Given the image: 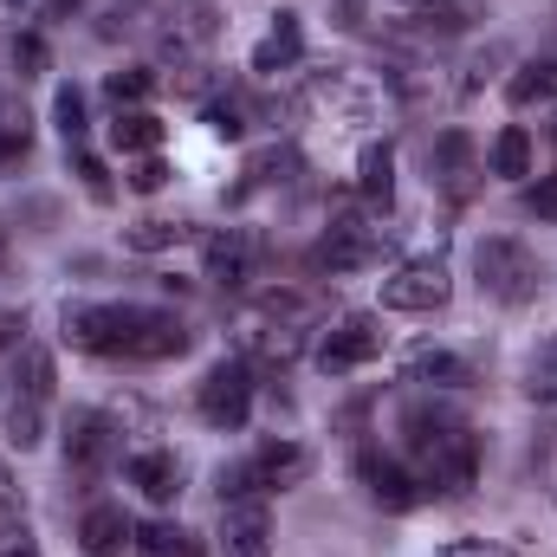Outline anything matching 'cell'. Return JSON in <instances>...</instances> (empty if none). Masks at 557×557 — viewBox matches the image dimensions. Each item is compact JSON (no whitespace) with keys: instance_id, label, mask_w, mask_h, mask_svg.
Masks as SVG:
<instances>
[{"instance_id":"40","label":"cell","mask_w":557,"mask_h":557,"mask_svg":"<svg viewBox=\"0 0 557 557\" xmlns=\"http://www.w3.org/2000/svg\"><path fill=\"white\" fill-rule=\"evenodd\" d=\"M0 506H7V512H20V493H13V473H7V467H0Z\"/></svg>"},{"instance_id":"32","label":"cell","mask_w":557,"mask_h":557,"mask_svg":"<svg viewBox=\"0 0 557 557\" xmlns=\"http://www.w3.org/2000/svg\"><path fill=\"white\" fill-rule=\"evenodd\" d=\"M208 131L227 137V143H240L247 137V104H240V98H214V104H208Z\"/></svg>"},{"instance_id":"18","label":"cell","mask_w":557,"mask_h":557,"mask_svg":"<svg viewBox=\"0 0 557 557\" xmlns=\"http://www.w3.org/2000/svg\"><path fill=\"white\" fill-rule=\"evenodd\" d=\"M131 539H137V525H131L124 506H91V512L78 519V545H85V557H124Z\"/></svg>"},{"instance_id":"29","label":"cell","mask_w":557,"mask_h":557,"mask_svg":"<svg viewBox=\"0 0 557 557\" xmlns=\"http://www.w3.org/2000/svg\"><path fill=\"white\" fill-rule=\"evenodd\" d=\"M52 124H59L65 149L85 143V91H78V85H59V98H52Z\"/></svg>"},{"instance_id":"41","label":"cell","mask_w":557,"mask_h":557,"mask_svg":"<svg viewBox=\"0 0 557 557\" xmlns=\"http://www.w3.org/2000/svg\"><path fill=\"white\" fill-rule=\"evenodd\" d=\"M396 7H421V13H428V7H434V0H396Z\"/></svg>"},{"instance_id":"42","label":"cell","mask_w":557,"mask_h":557,"mask_svg":"<svg viewBox=\"0 0 557 557\" xmlns=\"http://www.w3.org/2000/svg\"><path fill=\"white\" fill-rule=\"evenodd\" d=\"M0 253H7V234H0Z\"/></svg>"},{"instance_id":"25","label":"cell","mask_w":557,"mask_h":557,"mask_svg":"<svg viewBox=\"0 0 557 557\" xmlns=\"http://www.w3.org/2000/svg\"><path fill=\"white\" fill-rule=\"evenodd\" d=\"M131 545H137V557H201V539H188V532H182V525H169V519L143 525Z\"/></svg>"},{"instance_id":"24","label":"cell","mask_w":557,"mask_h":557,"mask_svg":"<svg viewBox=\"0 0 557 557\" xmlns=\"http://www.w3.org/2000/svg\"><path fill=\"white\" fill-rule=\"evenodd\" d=\"M111 143H117L124 156H156V143H162V117H156V111H117Z\"/></svg>"},{"instance_id":"9","label":"cell","mask_w":557,"mask_h":557,"mask_svg":"<svg viewBox=\"0 0 557 557\" xmlns=\"http://www.w3.org/2000/svg\"><path fill=\"white\" fill-rule=\"evenodd\" d=\"M447 292H454V285H447V267H441V260H403V267H396V273H383V305H389V311H441V305H447Z\"/></svg>"},{"instance_id":"2","label":"cell","mask_w":557,"mask_h":557,"mask_svg":"<svg viewBox=\"0 0 557 557\" xmlns=\"http://www.w3.org/2000/svg\"><path fill=\"white\" fill-rule=\"evenodd\" d=\"M473 273H480V292L493 298V305H525V298H539V253L525 247V240H512V234H493V240H480L473 247Z\"/></svg>"},{"instance_id":"12","label":"cell","mask_w":557,"mask_h":557,"mask_svg":"<svg viewBox=\"0 0 557 557\" xmlns=\"http://www.w3.org/2000/svg\"><path fill=\"white\" fill-rule=\"evenodd\" d=\"M247 467V480H253V493H292V486H305L311 480V447H298V441H260L253 447V460H240Z\"/></svg>"},{"instance_id":"17","label":"cell","mask_w":557,"mask_h":557,"mask_svg":"<svg viewBox=\"0 0 557 557\" xmlns=\"http://www.w3.org/2000/svg\"><path fill=\"white\" fill-rule=\"evenodd\" d=\"M298 59H305V26H298V13H273L267 39L253 46V72H260V78H278V72H292Z\"/></svg>"},{"instance_id":"14","label":"cell","mask_w":557,"mask_h":557,"mask_svg":"<svg viewBox=\"0 0 557 557\" xmlns=\"http://www.w3.org/2000/svg\"><path fill=\"white\" fill-rule=\"evenodd\" d=\"M428 182L447 188L454 201H467L480 188V156H473V137L467 131H441V137L428 143Z\"/></svg>"},{"instance_id":"11","label":"cell","mask_w":557,"mask_h":557,"mask_svg":"<svg viewBox=\"0 0 557 557\" xmlns=\"http://www.w3.org/2000/svg\"><path fill=\"white\" fill-rule=\"evenodd\" d=\"M221 557H273V512L267 499H221Z\"/></svg>"},{"instance_id":"13","label":"cell","mask_w":557,"mask_h":557,"mask_svg":"<svg viewBox=\"0 0 557 557\" xmlns=\"http://www.w3.org/2000/svg\"><path fill=\"white\" fill-rule=\"evenodd\" d=\"M201 267H208V278L221 292H240V285H253V273H260V240L247 227H221V234H208Z\"/></svg>"},{"instance_id":"22","label":"cell","mask_w":557,"mask_h":557,"mask_svg":"<svg viewBox=\"0 0 557 557\" xmlns=\"http://www.w3.org/2000/svg\"><path fill=\"white\" fill-rule=\"evenodd\" d=\"M532 131L525 124H506L499 137H493V149H486V162H493V175H506V182H525L532 175Z\"/></svg>"},{"instance_id":"5","label":"cell","mask_w":557,"mask_h":557,"mask_svg":"<svg viewBox=\"0 0 557 557\" xmlns=\"http://www.w3.org/2000/svg\"><path fill=\"white\" fill-rule=\"evenodd\" d=\"M195 409L208 428H221V434H240L247 416H253V370L240 363V357H227V363H214L208 376H201V389H195Z\"/></svg>"},{"instance_id":"31","label":"cell","mask_w":557,"mask_h":557,"mask_svg":"<svg viewBox=\"0 0 557 557\" xmlns=\"http://www.w3.org/2000/svg\"><path fill=\"white\" fill-rule=\"evenodd\" d=\"M46 65H52L46 39H39V33H13V72H20V78H46Z\"/></svg>"},{"instance_id":"43","label":"cell","mask_w":557,"mask_h":557,"mask_svg":"<svg viewBox=\"0 0 557 557\" xmlns=\"http://www.w3.org/2000/svg\"><path fill=\"white\" fill-rule=\"evenodd\" d=\"M7 7H20V0H7Z\"/></svg>"},{"instance_id":"39","label":"cell","mask_w":557,"mask_h":557,"mask_svg":"<svg viewBox=\"0 0 557 557\" xmlns=\"http://www.w3.org/2000/svg\"><path fill=\"white\" fill-rule=\"evenodd\" d=\"M20 331H26V324H20L13 311H0V350H13V344H20Z\"/></svg>"},{"instance_id":"3","label":"cell","mask_w":557,"mask_h":557,"mask_svg":"<svg viewBox=\"0 0 557 557\" xmlns=\"http://www.w3.org/2000/svg\"><path fill=\"white\" fill-rule=\"evenodd\" d=\"M383 253H389V234L370 221V214H357V208H337V221L324 227V240L311 247V273H363V267H383Z\"/></svg>"},{"instance_id":"7","label":"cell","mask_w":557,"mask_h":557,"mask_svg":"<svg viewBox=\"0 0 557 557\" xmlns=\"http://www.w3.org/2000/svg\"><path fill=\"white\" fill-rule=\"evenodd\" d=\"M357 480H363L370 506H383V512H416L421 499H428V486L416 480V467H409V460H389V454H376V447L357 454Z\"/></svg>"},{"instance_id":"20","label":"cell","mask_w":557,"mask_h":557,"mask_svg":"<svg viewBox=\"0 0 557 557\" xmlns=\"http://www.w3.org/2000/svg\"><path fill=\"white\" fill-rule=\"evenodd\" d=\"M131 486H143V499H156V506H175V493H182V460H175L169 447H143L137 460H131Z\"/></svg>"},{"instance_id":"37","label":"cell","mask_w":557,"mask_h":557,"mask_svg":"<svg viewBox=\"0 0 557 557\" xmlns=\"http://www.w3.org/2000/svg\"><path fill=\"white\" fill-rule=\"evenodd\" d=\"M525 214L557 221V175H552V182H539V188H525Z\"/></svg>"},{"instance_id":"35","label":"cell","mask_w":557,"mask_h":557,"mask_svg":"<svg viewBox=\"0 0 557 557\" xmlns=\"http://www.w3.org/2000/svg\"><path fill=\"white\" fill-rule=\"evenodd\" d=\"M156 188H169V162H162V156H137V169H131V195H156Z\"/></svg>"},{"instance_id":"21","label":"cell","mask_w":557,"mask_h":557,"mask_svg":"<svg viewBox=\"0 0 557 557\" xmlns=\"http://www.w3.org/2000/svg\"><path fill=\"white\" fill-rule=\"evenodd\" d=\"M403 376L421 383V389H467V383H473V363H467V357H454V350H416Z\"/></svg>"},{"instance_id":"33","label":"cell","mask_w":557,"mask_h":557,"mask_svg":"<svg viewBox=\"0 0 557 557\" xmlns=\"http://www.w3.org/2000/svg\"><path fill=\"white\" fill-rule=\"evenodd\" d=\"M26 149H33L26 117H20V124H0V175H7V169H20V162H26Z\"/></svg>"},{"instance_id":"34","label":"cell","mask_w":557,"mask_h":557,"mask_svg":"<svg viewBox=\"0 0 557 557\" xmlns=\"http://www.w3.org/2000/svg\"><path fill=\"white\" fill-rule=\"evenodd\" d=\"M525 389H532V396H557V337L539 350V357H532V376H525Z\"/></svg>"},{"instance_id":"26","label":"cell","mask_w":557,"mask_h":557,"mask_svg":"<svg viewBox=\"0 0 557 557\" xmlns=\"http://www.w3.org/2000/svg\"><path fill=\"white\" fill-rule=\"evenodd\" d=\"M104 98H111L117 111H143V104L156 98V72H149V65H124V72H111V78H104Z\"/></svg>"},{"instance_id":"38","label":"cell","mask_w":557,"mask_h":557,"mask_svg":"<svg viewBox=\"0 0 557 557\" xmlns=\"http://www.w3.org/2000/svg\"><path fill=\"white\" fill-rule=\"evenodd\" d=\"M441 557H512V552H506V545H493V539H454Z\"/></svg>"},{"instance_id":"16","label":"cell","mask_w":557,"mask_h":557,"mask_svg":"<svg viewBox=\"0 0 557 557\" xmlns=\"http://www.w3.org/2000/svg\"><path fill=\"white\" fill-rule=\"evenodd\" d=\"M188 350V324L162 305H137V331H131V363H162Z\"/></svg>"},{"instance_id":"28","label":"cell","mask_w":557,"mask_h":557,"mask_svg":"<svg viewBox=\"0 0 557 557\" xmlns=\"http://www.w3.org/2000/svg\"><path fill=\"white\" fill-rule=\"evenodd\" d=\"M13 389L33 396V403H46V396H52V357H46V350H20V363H13Z\"/></svg>"},{"instance_id":"8","label":"cell","mask_w":557,"mask_h":557,"mask_svg":"<svg viewBox=\"0 0 557 557\" xmlns=\"http://www.w3.org/2000/svg\"><path fill=\"white\" fill-rule=\"evenodd\" d=\"M305 104H311V111H331V117H344V124H370V117H376V91H370L350 65H324V72H311Z\"/></svg>"},{"instance_id":"19","label":"cell","mask_w":557,"mask_h":557,"mask_svg":"<svg viewBox=\"0 0 557 557\" xmlns=\"http://www.w3.org/2000/svg\"><path fill=\"white\" fill-rule=\"evenodd\" d=\"M357 195L370 214H389V201H396V149L389 143H370L357 156Z\"/></svg>"},{"instance_id":"30","label":"cell","mask_w":557,"mask_h":557,"mask_svg":"<svg viewBox=\"0 0 557 557\" xmlns=\"http://www.w3.org/2000/svg\"><path fill=\"white\" fill-rule=\"evenodd\" d=\"M182 234H188L182 221H137V227H124V247L131 253H169Z\"/></svg>"},{"instance_id":"4","label":"cell","mask_w":557,"mask_h":557,"mask_svg":"<svg viewBox=\"0 0 557 557\" xmlns=\"http://www.w3.org/2000/svg\"><path fill=\"white\" fill-rule=\"evenodd\" d=\"M65 344L91 350V357H131V331H137V305H65Z\"/></svg>"},{"instance_id":"15","label":"cell","mask_w":557,"mask_h":557,"mask_svg":"<svg viewBox=\"0 0 557 557\" xmlns=\"http://www.w3.org/2000/svg\"><path fill=\"white\" fill-rule=\"evenodd\" d=\"M162 20H169V26H162V46H169L175 59L208 52V46L221 39V13H214V0H175Z\"/></svg>"},{"instance_id":"6","label":"cell","mask_w":557,"mask_h":557,"mask_svg":"<svg viewBox=\"0 0 557 557\" xmlns=\"http://www.w3.org/2000/svg\"><path fill=\"white\" fill-rule=\"evenodd\" d=\"M383 357V324L370 318V311H344L331 331H324V344H318V370L324 376H350V370H363V363H376Z\"/></svg>"},{"instance_id":"23","label":"cell","mask_w":557,"mask_h":557,"mask_svg":"<svg viewBox=\"0 0 557 557\" xmlns=\"http://www.w3.org/2000/svg\"><path fill=\"white\" fill-rule=\"evenodd\" d=\"M506 98L519 104V111H539V104H557V65L545 59H525L512 78H506Z\"/></svg>"},{"instance_id":"36","label":"cell","mask_w":557,"mask_h":557,"mask_svg":"<svg viewBox=\"0 0 557 557\" xmlns=\"http://www.w3.org/2000/svg\"><path fill=\"white\" fill-rule=\"evenodd\" d=\"M72 169L85 175V188H91V201H111V175H104V162H98V156H85V149H72Z\"/></svg>"},{"instance_id":"10","label":"cell","mask_w":557,"mask_h":557,"mask_svg":"<svg viewBox=\"0 0 557 557\" xmlns=\"http://www.w3.org/2000/svg\"><path fill=\"white\" fill-rule=\"evenodd\" d=\"M111 454H117V421H111V416L78 409V416L65 421V473L91 480V473H104V467H111Z\"/></svg>"},{"instance_id":"27","label":"cell","mask_w":557,"mask_h":557,"mask_svg":"<svg viewBox=\"0 0 557 557\" xmlns=\"http://www.w3.org/2000/svg\"><path fill=\"white\" fill-rule=\"evenodd\" d=\"M39 434H46V403H33V396H13V409H7V441L26 454V447H39Z\"/></svg>"},{"instance_id":"1","label":"cell","mask_w":557,"mask_h":557,"mask_svg":"<svg viewBox=\"0 0 557 557\" xmlns=\"http://www.w3.org/2000/svg\"><path fill=\"white\" fill-rule=\"evenodd\" d=\"M403 454L428 493H467L480 480V434L441 403L403 409Z\"/></svg>"}]
</instances>
